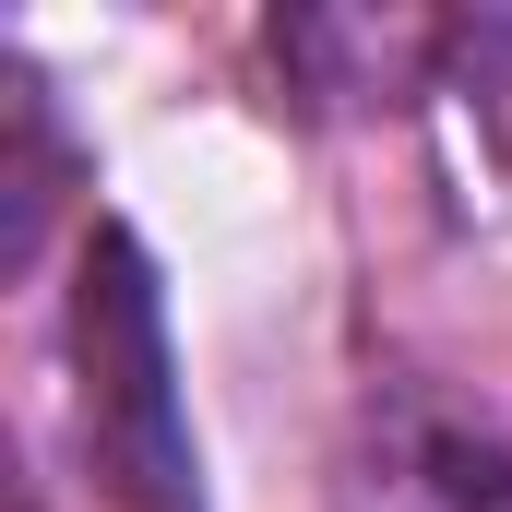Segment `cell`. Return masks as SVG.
Here are the masks:
<instances>
[{"label": "cell", "instance_id": "cell-4", "mask_svg": "<svg viewBox=\"0 0 512 512\" xmlns=\"http://www.w3.org/2000/svg\"><path fill=\"white\" fill-rule=\"evenodd\" d=\"M60 191H72V131H60V108H48L36 60L0 48V262H12V274L36 262Z\"/></svg>", "mask_w": 512, "mask_h": 512}, {"label": "cell", "instance_id": "cell-5", "mask_svg": "<svg viewBox=\"0 0 512 512\" xmlns=\"http://www.w3.org/2000/svg\"><path fill=\"white\" fill-rule=\"evenodd\" d=\"M453 72H465V108L512 143V12H477V24H453Z\"/></svg>", "mask_w": 512, "mask_h": 512}, {"label": "cell", "instance_id": "cell-2", "mask_svg": "<svg viewBox=\"0 0 512 512\" xmlns=\"http://www.w3.org/2000/svg\"><path fill=\"white\" fill-rule=\"evenodd\" d=\"M322 512H512V441L417 382H382L334 453Z\"/></svg>", "mask_w": 512, "mask_h": 512}, {"label": "cell", "instance_id": "cell-1", "mask_svg": "<svg viewBox=\"0 0 512 512\" xmlns=\"http://www.w3.org/2000/svg\"><path fill=\"white\" fill-rule=\"evenodd\" d=\"M72 429L120 512H203V441L167 370V298L131 227H96L72 262Z\"/></svg>", "mask_w": 512, "mask_h": 512}, {"label": "cell", "instance_id": "cell-3", "mask_svg": "<svg viewBox=\"0 0 512 512\" xmlns=\"http://www.w3.org/2000/svg\"><path fill=\"white\" fill-rule=\"evenodd\" d=\"M274 60L310 84V96H417L441 60H453V24H417V12H298L274 24Z\"/></svg>", "mask_w": 512, "mask_h": 512}]
</instances>
